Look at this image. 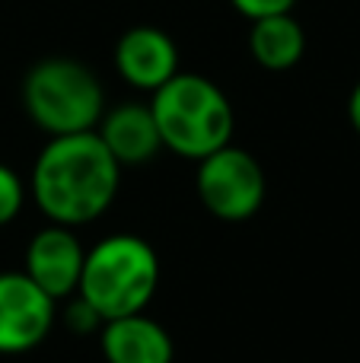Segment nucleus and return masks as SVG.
Returning a JSON list of instances; mask_svg holds the SVG:
<instances>
[{"label":"nucleus","instance_id":"obj_1","mask_svg":"<svg viewBox=\"0 0 360 363\" xmlns=\"http://www.w3.org/2000/svg\"><path fill=\"white\" fill-rule=\"evenodd\" d=\"M121 185V166L96 131L48 138L32 166L29 194L57 226H86L112 207Z\"/></svg>","mask_w":360,"mask_h":363},{"label":"nucleus","instance_id":"obj_2","mask_svg":"<svg viewBox=\"0 0 360 363\" xmlns=\"http://www.w3.org/2000/svg\"><path fill=\"white\" fill-rule=\"evenodd\" d=\"M150 112L157 121L163 150L176 153V157L198 163L208 153L233 144V102L204 74L179 70L157 93H150Z\"/></svg>","mask_w":360,"mask_h":363},{"label":"nucleus","instance_id":"obj_3","mask_svg":"<svg viewBox=\"0 0 360 363\" xmlns=\"http://www.w3.org/2000/svg\"><path fill=\"white\" fill-rule=\"evenodd\" d=\"M159 287V255L134 233H112L86 249L77 296L99 313L102 322L144 313Z\"/></svg>","mask_w":360,"mask_h":363},{"label":"nucleus","instance_id":"obj_4","mask_svg":"<svg viewBox=\"0 0 360 363\" xmlns=\"http://www.w3.org/2000/svg\"><path fill=\"white\" fill-rule=\"evenodd\" d=\"M29 121L48 138L96 131L106 112V89L89 64L74 57H42L19 89Z\"/></svg>","mask_w":360,"mask_h":363},{"label":"nucleus","instance_id":"obj_5","mask_svg":"<svg viewBox=\"0 0 360 363\" xmlns=\"http://www.w3.org/2000/svg\"><path fill=\"white\" fill-rule=\"evenodd\" d=\"M195 191L210 217L223 220V223H242L261 211L268 179L252 153L236 144H227L198 160Z\"/></svg>","mask_w":360,"mask_h":363},{"label":"nucleus","instance_id":"obj_6","mask_svg":"<svg viewBox=\"0 0 360 363\" xmlns=\"http://www.w3.org/2000/svg\"><path fill=\"white\" fill-rule=\"evenodd\" d=\"M57 303L26 271L0 274V354H26L38 347L55 328Z\"/></svg>","mask_w":360,"mask_h":363},{"label":"nucleus","instance_id":"obj_7","mask_svg":"<svg viewBox=\"0 0 360 363\" xmlns=\"http://www.w3.org/2000/svg\"><path fill=\"white\" fill-rule=\"evenodd\" d=\"M83 262H86V249L77 239L70 226L48 223L38 230L26 245V277L45 290L51 300H67L80 287Z\"/></svg>","mask_w":360,"mask_h":363},{"label":"nucleus","instance_id":"obj_8","mask_svg":"<svg viewBox=\"0 0 360 363\" xmlns=\"http://www.w3.org/2000/svg\"><path fill=\"white\" fill-rule=\"evenodd\" d=\"M115 70L128 86L140 93H157L166 80L179 74V45L169 32L157 26H131L115 42Z\"/></svg>","mask_w":360,"mask_h":363},{"label":"nucleus","instance_id":"obj_9","mask_svg":"<svg viewBox=\"0 0 360 363\" xmlns=\"http://www.w3.org/2000/svg\"><path fill=\"white\" fill-rule=\"evenodd\" d=\"M96 134L121 169L125 166H147L163 150L150 102H118V106L106 108L99 125H96Z\"/></svg>","mask_w":360,"mask_h":363},{"label":"nucleus","instance_id":"obj_10","mask_svg":"<svg viewBox=\"0 0 360 363\" xmlns=\"http://www.w3.org/2000/svg\"><path fill=\"white\" fill-rule=\"evenodd\" d=\"M99 347L106 363H172L176 357L169 332L144 313L102 322Z\"/></svg>","mask_w":360,"mask_h":363},{"label":"nucleus","instance_id":"obj_11","mask_svg":"<svg viewBox=\"0 0 360 363\" xmlns=\"http://www.w3.org/2000/svg\"><path fill=\"white\" fill-rule=\"evenodd\" d=\"M249 55L259 67L271 70V74H284V70L297 67L306 55V29L293 13H278V16L255 19L249 26Z\"/></svg>","mask_w":360,"mask_h":363},{"label":"nucleus","instance_id":"obj_12","mask_svg":"<svg viewBox=\"0 0 360 363\" xmlns=\"http://www.w3.org/2000/svg\"><path fill=\"white\" fill-rule=\"evenodd\" d=\"M26 204V185L16 169L0 163V226L13 223Z\"/></svg>","mask_w":360,"mask_h":363},{"label":"nucleus","instance_id":"obj_13","mask_svg":"<svg viewBox=\"0 0 360 363\" xmlns=\"http://www.w3.org/2000/svg\"><path fill=\"white\" fill-rule=\"evenodd\" d=\"M70 300V306H67V313H64V322H67V328H74V332H80V335H89V332H99L102 328V319H99V313H96L93 306H89L83 296H67Z\"/></svg>","mask_w":360,"mask_h":363},{"label":"nucleus","instance_id":"obj_14","mask_svg":"<svg viewBox=\"0 0 360 363\" xmlns=\"http://www.w3.org/2000/svg\"><path fill=\"white\" fill-rule=\"evenodd\" d=\"M240 16H246L249 23L255 19H265V16H278V13H293L297 0H230Z\"/></svg>","mask_w":360,"mask_h":363},{"label":"nucleus","instance_id":"obj_15","mask_svg":"<svg viewBox=\"0 0 360 363\" xmlns=\"http://www.w3.org/2000/svg\"><path fill=\"white\" fill-rule=\"evenodd\" d=\"M348 121L360 138V80L354 83V89H351V96H348Z\"/></svg>","mask_w":360,"mask_h":363}]
</instances>
